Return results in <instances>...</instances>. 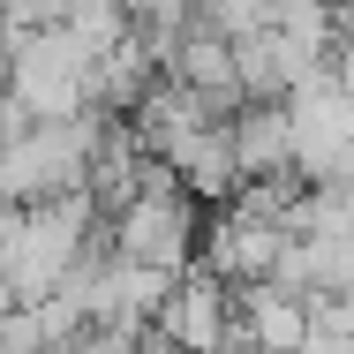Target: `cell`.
<instances>
[{"label":"cell","instance_id":"cell-1","mask_svg":"<svg viewBox=\"0 0 354 354\" xmlns=\"http://www.w3.org/2000/svg\"><path fill=\"white\" fill-rule=\"evenodd\" d=\"M91 68H98V53L68 23H46L8 46L0 91L23 106V121H75V113H91Z\"/></svg>","mask_w":354,"mask_h":354},{"label":"cell","instance_id":"cell-2","mask_svg":"<svg viewBox=\"0 0 354 354\" xmlns=\"http://www.w3.org/2000/svg\"><path fill=\"white\" fill-rule=\"evenodd\" d=\"M106 226H113V257L151 264V272H189V264H196V249H204L196 196H189V189H181V174H174V166H158V158H151L143 189L106 218Z\"/></svg>","mask_w":354,"mask_h":354},{"label":"cell","instance_id":"cell-3","mask_svg":"<svg viewBox=\"0 0 354 354\" xmlns=\"http://www.w3.org/2000/svg\"><path fill=\"white\" fill-rule=\"evenodd\" d=\"M286 121H294V174L309 189L317 181H354V98L332 68H317L286 98Z\"/></svg>","mask_w":354,"mask_h":354},{"label":"cell","instance_id":"cell-4","mask_svg":"<svg viewBox=\"0 0 354 354\" xmlns=\"http://www.w3.org/2000/svg\"><path fill=\"white\" fill-rule=\"evenodd\" d=\"M226 339H234V286L212 264L174 272L151 332H143V354H218Z\"/></svg>","mask_w":354,"mask_h":354},{"label":"cell","instance_id":"cell-5","mask_svg":"<svg viewBox=\"0 0 354 354\" xmlns=\"http://www.w3.org/2000/svg\"><path fill=\"white\" fill-rule=\"evenodd\" d=\"M166 75H174V83H189L196 98H212L218 113H241V106H249V98H241V61H234V38H226V30H212L204 15L174 38Z\"/></svg>","mask_w":354,"mask_h":354},{"label":"cell","instance_id":"cell-6","mask_svg":"<svg viewBox=\"0 0 354 354\" xmlns=\"http://www.w3.org/2000/svg\"><path fill=\"white\" fill-rule=\"evenodd\" d=\"M234 332L257 354H301V339H309V294H294L279 279L234 286Z\"/></svg>","mask_w":354,"mask_h":354},{"label":"cell","instance_id":"cell-7","mask_svg":"<svg viewBox=\"0 0 354 354\" xmlns=\"http://www.w3.org/2000/svg\"><path fill=\"white\" fill-rule=\"evenodd\" d=\"M234 158H241V181H286V174H294L286 98H249V106L234 113Z\"/></svg>","mask_w":354,"mask_h":354},{"label":"cell","instance_id":"cell-8","mask_svg":"<svg viewBox=\"0 0 354 354\" xmlns=\"http://www.w3.org/2000/svg\"><path fill=\"white\" fill-rule=\"evenodd\" d=\"M174 174H181V189L196 196V204H234V189H241V158H234V121H212L204 136L189 143L181 158H174Z\"/></svg>","mask_w":354,"mask_h":354},{"label":"cell","instance_id":"cell-9","mask_svg":"<svg viewBox=\"0 0 354 354\" xmlns=\"http://www.w3.org/2000/svg\"><path fill=\"white\" fill-rule=\"evenodd\" d=\"M0 354H53L38 309H8V317H0Z\"/></svg>","mask_w":354,"mask_h":354},{"label":"cell","instance_id":"cell-10","mask_svg":"<svg viewBox=\"0 0 354 354\" xmlns=\"http://www.w3.org/2000/svg\"><path fill=\"white\" fill-rule=\"evenodd\" d=\"M53 354H143V332H106V324H91V332H75L68 347Z\"/></svg>","mask_w":354,"mask_h":354}]
</instances>
